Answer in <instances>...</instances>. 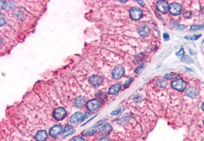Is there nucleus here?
I'll list each match as a JSON object with an SVG mask.
<instances>
[{
    "mask_svg": "<svg viewBox=\"0 0 204 141\" xmlns=\"http://www.w3.org/2000/svg\"><path fill=\"white\" fill-rule=\"evenodd\" d=\"M171 85L173 88L179 92L185 90L186 87V82L182 78L175 79V80L172 81Z\"/></svg>",
    "mask_w": 204,
    "mask_h": 141,
    "instance_id": "obj_1",
    "label": "nucleus"
},
{
    "mask_svg": "<svg viewBox=\"0 0 204 141\" xmlns=\"http://www.w3.org/2000/svg\"><path fill=\"white\" fill-rule=\"evenodd\" d=\"M53 117L57 120H62L66 117L67 115V112L66 110L63 107L57 108L53 113Z\"/></svg>",
    "mask_w": 204,
    "mask_h": 141,
    "instance_id": "obj_2",
    "label": "nucleus"
},
{
    "mask_svg": "<svg viewBox=\"0 0 204 141\" xmlns=\"http://www.w3.org/2000/svg\"><path fill=\"white\" fill-rule=\"evenodd\" d=\"M169 11L173 15H178L182 11V6L179 3H173L169 5Z\"/></svg>",
    "mask_w": 204,
    "mask_h": 141,
    "instance_id": "obj_3",
    "label": "nucleus"
},
{
    "mask_svg": "<svg viewBox=\"0 0 204 141\" xmlns=\"http://www.w3.org/2000/svg\"><path fill=\"white\" fill-rule=\"evenodd\" d=\"M143 12L141 9L138 8L133 7L130 10V15L131 18L133 20H139L141 18Z\"/></svg>",
    "mask_w": 204,
    "mask_h": 141,
    "instance_id": "obj_4",
    "label": "nucleus"
},
{
    "mask_svg": "<svg viewBox=\"0 0 204 141\" xmlns=\"http://www.w3.org/2000/svg\"><path fill=\"white\" fill-rule=\"evenodd\" d=\"M89 82L93 86L98 87V86H100L103 84V79L101 77L99 76V75H94L89 78Z\"/></svg>",
    "mask_w": 204,
    "mask_h": 141,
    "instance_id": "obj_5",
    "label": "nucleus"
},
{
    "mask_svg": "<svg viewBox=\"0 0 204 141\" xmlns=\"http://www.w3.org/2000/svg\"><path fill=\"white\" fill-rule=\"evenodd\" d=\"M156 8L159 11L163 13H166L169 11L168 3L165 1H159L156 3Z\"/></svg>",
    "mask_w": 204,
    "mask_h": 141,
    "instance_id": "obj_6",
    "label": "nucleus"
},
{
    "mask_svg": "<svg viewBox=\"0 0 204 141\" xmlns=\"http://www.w3.org/2000/svg\"><path fill=\"white\" fill-rule=\"evenodd\" d=\"M124 73V68L121 66L116 67L112 72V76L114 79H119L122 77Z\"/></svg>",
    "mask_w": 204,
    "mask_h": 141,
    "instance_id": "obj_7",
    "label": "nucleus"
},
{
    "mask_svg": "<svg viewBox=\"0 0 204 141\" xmlns=\"http://www.w3.org/2000/svg\"><path fill=\"white\" fill-rule=\"evenodd\" d=\"M99 102L97 99H92L87 103V108L90 111L94 112L99 107Z\"/></svg>",
    "mask_w": 204,
    "mask_h": 141,
    "instance_id": "obj_8",
    "label": "nucleus"
},
{
    "mask_svg": "<svg viewBox=\"0 0 204 141\" xmlns=\"http://www.w3.org/2000/svg\"><path fill=\"white\" fill-rule=\"evenodd\" d=\"M62 132V127L60 125L57 124L52 126L50 129L49 135L52 137H55Z\"/></svg>",
    "mask_w": 204,
    "mask_h": 141,
    "instance_id": "obj_9",
    "label": "nucleus"
},
{
    "mask_svg": "<svg viewBox=\"0 0 204 141\" xmlns=\"http://www.w3.org/2000/svg\"><path fill=\"white\" fill-rule=\"evenodd\" d=\"M99 132L102 134L107 136L108 134H109L111 132L112 127L110 124H109V123H105V124L101 125V127L99 128Z\"/></svg>",
    "mask_w": 204,
    "mask_h": 141,
    "instance_id": "obj_10",
    "label": "nucleus"
},
{
    "mask_svg": "<svg viewBox=\"0 0 204 141\" xmlns=\"http://www.w3.org/2000/svg\"><path fill=\"white\" fill-rule=\"evenodd\" d=\"M47 133L45 130H39L35 135V139L36 141H45L47 138Z\"/></svg>",
    "mask_w": 204,
    "mask_h": 141,
    "instance_id": "obj_11",
    "label": "nucleus"
},
{
    "mask_svg": "<svg viewBox=\"0 0 204 141\" xmlns=\"http://www.w3.org/2000/svg\"><path fill=\"white\" fill-rule=\"evenodd\" d=\"M150 30H149V27L147 25H142L139 28L138 33L139 35L142 36H147L149 35Z\"/></svg>",
    "mask_w": 204,
    "mask_h": 141,
    "instance_id": "obj_12",
    "label": "nucleus"
},
{
    "mask_svg": "<svg viewBox=\"0 0 204 141\" xmlns=\"http://www.w3.org/2000/svg\"><path fill=\"white\" fill-rule=\"evenodd\" d=\"M197 94H198V90L193 87H189L186 91V95L190 98H195Z\"/></svg>",
    "mask_w": 204,
    "mask_h": 141,
    "instance_id": "obj_13",
    "label": "nucleus"
},
{
    "mask_svg": "<svg viewBox=\"0 0 204 141\" xmlns=\"http://www.w3.org/2000/svg\"><path fill=\"white\" fill-rule=\"evenodd\" d=\"M82 117H83V115H82V114L81 112H77L70 117V121L72 123L76 122L77 121H79V120H81L82 118Z\"/></svg>",
    "mask_w": 204,
    "mask_h": 141,
    "instance_id": "obj_14",
    "label": "nucleus"
},
{
    "mask_svg": "<svg viewBox=\"0 0 204 141\" xmlns=\"http://www.w3.org/2000/svg\"><path fill=\"white\" fill-rule=\"evenodd\" d=\"M121 88V86L120 84H116L115 85H113V86H111L109 89V94L111 95L116 94L117 92H118L120 90Z\"/></svg>",
    "mask_w": 204,
    "mask_h": 141,
    "instance_id": "obj_15",
    "label": "nucleus"
},
{
    "mask_svg": "<svg viewBox=\"0 0 204 141\" xmlns=\"http://www.w3.org/2000/svg\"><path fill=\"white\" fill-rule=\"evenodd\" d=\"M96 97L97 100L101 102H105L106 101L107 95L105 92L102 91H99L96 94Z\"/></svg>",
    "mask_w": 204,
    "mask_h": 141,
    "instance_id": "obj_16",
    "label": "nucleus"
},
{
    "mask_svg": "<svg viewBox=\"0 0 204 141\" xmlns=\"http://www.w3.org/2000/svg\"><path fill=\"white\" fill-rule=\"evenodd\" d=\"M85 103V98L84 97H79L75 99L74 101V105H76L77 107H80L82 106Z\"/></svg>",
    "mask_w": 204,
    "mask_h": 141,
    "instance_id": "obj_17",
    "label": "nucleus"
},
{
    "mask_svg": "<svg viewBox=\"0 0 204 141\" xmlns=\"http://www.w3.org/2000/svg\"><path fill=\"white\" fill-rule=\"evenodd\" d=\"M96 132V130L94 129L93 128H91L87 130H85L84 132H82V135L84 136H93V134Z\"/></svg>",
    "mask_w": 204,
    "mask_h": 141,
    "instance_id": "obj_18",
    "label": "nucleus"
},
{
    "mask_svg": "<svg viewBox=\"0 0 204 141\" xmlns=\"http://www.w3.org/2000/svg\"><path fill=\"white\" fill-rule=\"evenodd\" d=\"M182 61H183V62H185V63H192L193 62V59L192 58L189 57V56H187V55H185V56H183L182 58Z\"/></svg>",
    "mask_w": 204,
    "mask_h": 141,
    "instance_id": "obj_19",
    "label": "nucleus"
},
{
    "mask_svg": "<svg viewBox=\"0 0 204 141\" xmlns=\"http://www.w3.org/2000/svg\"><path fill=\"white\" fill-rule=\"evenodd\" d=\"M204 28V25H193L191 26L190 28V31H192V32H194V31H197L199 30H201Z\"/></svg>",
    "mask_w": 204,
    "mask_h": 141,
    "instance_id": "obj_20",
    "label": "nucleus"
},
{
    "mask_svg": "<svg viewBox=\"0 0 204 141\" xmlns=\"http://www.w3.org/2000/svg\"><path fill=\"white\" fill-rule=\"evenodd\" d=\"M157 84L159 87H160L161 88H164L167 85V82L165 80H162V79H161V80H158Z\"/></svg>",
    "mask_w": 204,
    "mask_h": 141,
    "instance_id": "obj_21",
    "label": "nucleus"
},
{
    "mask_svg": "<svg viewBox=\"0 0 204 141\" xmlns=\"http://www.w3.org/2000/svg\"><path fill=\"white\" fill-rule=\"evenodd\" d=\"M178 76L177 75L173 74H168L165 75L164 78L165 79H172V78H175L176 77H178Z\"/></svg>",
    "mask_w": 204,
    "mask_h": 141,
    "instance_id": "obj_22",
    "label": "nucleus"
},
{
    "mask_svg": "<svg viewBox=\"0 0 204 141\" xmlns=\"http://www.w3.org/2000/svg\"><path fill=\"white\" fill-rule=\"evenodd\" d=\"M132 80H133V78L132 77H131L128 79V80H127L125 82V83L124 84V88H128L129 86L130 85V84H131V82L132 81Z\"/></svg>",
    "mask_w": 204,
    "mask_h": 141,
    "instance_id": "obj_23",
    "label": "nucleus"
},
{
    "mask_svg": "<svg viewBox=\"0 0 204 141\" xmlns=\"http://www.w3.org/2000/svg\"><path fill=\"white\" fill-rule=\"evenodd\" d=\"M184 54H185V51L183 47L180 48V49L177 51V52H176V55L178 56H183L184 55Z\"/></svg>",
    "mask_w": 204,
    "mask_h": 141,
    "instance_id": "obj_24",
    "label": "nucleus"
},
{
    "mask_svg": "<svg viewBox=\"0 0 204 141\" xmlns=\"http://www.w3.org/2000/svg\"><path fill=\"white\" fill-rule=\"evenodd\" d=\"M145 67V65L144 64H141L140 65H139V66L136 68V72L137 74H139V73H140V72L142 71V70Z\"/></svg>",
    "mask_w": 204,
    "mask_h": 141,
    "instance_id": "obj_25",
    "label": "nucleus"
},
{
    "mask_svg": "<svg viewBox=\"0 0 204 141\" xmlns=\"http://www.w3.org/2000/svg\"><path fill=\"white\" fill-rule=\"evenodd\" d=\"M70 141H85V140L82 138V137H74L72 139H71Z\"/></svg>",
    "mask_w": 204,
    "mask_h": 141,
    "instance_id": "obj_26",
    "label": "nucleus"
},
{
    "mask_svg": "<svg viewBox=\"0 0 204 141\" xmlns=\"http://www.w3.org/2000/svg\"><path fill=\"white\" fill-rule=\"evenodd\" d=\"M202 36L201 34H199V35H193V36H190L189 38V39L190 40H197V39H199V38Z\"/></svg>",
    "mask_w": 204,
    "mask_h": 141,
    "instance_id": "obj_27",
    "label": "nucleus"
},
{
    "mask_svg": "<svg viewBox=\"0 0 204 141\" xmlns=\"http://www.w3.org/2000/svg\"><path fill=\"white\" fill-rule=\"evenodd\" d=\"M163 39H164V40L166 41V42H167V41L170 40V36L168 33L163 34Z\"/></svg>",
    "mask_w": 204,
    "mask_h": 141,
    "instance_id": "obj_28",
    "label": "nucleus"
},
{
    "mask_svg": "<svg viewBox=\"0 0 204 141\" xmlns=\"http://www.w3.org/2000/svg\"><path fill=\"white\" fill-rule=\"evenodd\" d=\"M72 125H67V126H66L65 129H64V130H63V132H67L68 131H69L70 129H72Z\"/></svg>",
    "mask_w": 204,
    "mask_h": 141,
    "instance_id": "obj_29",
    "label": "nucleus"
},
{
    "mask_svg": "<svg viewBox=\"0 0 204 141\" xmlns=\"http://www.w3.org/2000/svg\"><path fill=\"white\" fill-rule=\"evenodd\" d=\"M120 112H121V109H118V110H116V111H114L113 112H112L111 114L112 115H116L119 114V113H120Z\"/></svg>",
    "mask_w": 204,
    "mask_h": 141,
    "instance_id": "obj_30",
    "label": "nucleus"
},
{
    "mask_svg": "<svg viewBox=\"0 0 204 141\" xmlns=\"http://www.w3.org/2000/svg\"><path fill=\"white\" fill-rule=\"evenodd\" d=\"M5 23H6V21L5 20V18L3 16V15L1 14V26H2L4 25Z\"/></svg>",
    "mask_w": 204,
    "mask_h": 141,
    "instance_id": "obj_31",
    "label": "nucleus"
},
{
    "mask_svg": "<svg viewBox=\"0 0 204 141\" xmlns=\"http://www.w3.org/2000/svg\"><path fill=\"white\" fill-rule=\"evenodd\" d=\"M89 112H86V113H85V114L84 115V116L82 117V119H81L82 121H83V120H84L86 118H87L88 116H89Z\"/></svg>",
    "mask_w": 204,
    "mask_h": 141,
    "instance_id": "obj_32",
    "label": "nucleus"
},
{
    "mask_svg": "<svg viewBox=\"0 0 204 141\" xmlns=\"http://www.w3.org/2000/svg\"><path fill=\"white\" fill-rule=\"evenodd\" d=\"M5 7H6V2L1 1V9H4V8H5Z\"/></svg>",
    "mask_w": 204,
    "mask_h": 141,
    "instance_id": "obj_33",
    "label": "nucleus"
},
{
    "mask_svg": "<svg viewBox=\"0 0 204 141\" xmlns=\"http://www.w3.org/2000/svg\"><path fill=\"white\" fill-rule=\"evenodd\" d=\"M98 141H110V140L108 138H106V137H102V138L99 139Z\"/></svg>",
    "mask_w": 204,
    "mask_h": 141,
    "instance_id": "obj_34",
    "label": "nucleus"
},
{
    "mask_svg": "<svg viewBox=\"0 0 204 141\" xmlns=\"http://www.w3.org/2000/svg\"><path fill=\"white\" fill-rule=\"evenodd\" d=\"M137 2L138 3V4L140 5L141 6H145V3L143 1H137Z\"/></svg>",
    "mask_w": 204,
    "mask_h": 141,
    "instance_id": "obj_35",
    "label": "nucleus"
},
{
    "mask_svg": "<svg viewBox=\"0 0 204 141\" xmlns=\"http://www.w3.org/2000/svg\"><path fill=\"white\" fill-rule=\"evenodd\" d=\"M202 109L204 111V102L202 104Z\"/></svg>",
    "mask_w": 204,
    "mask_h": 141,
    "instance_id": "obj_36",
    "label": "nucleus"
},
{
    "mask_svg": "<svg viewBox=\"0 0 204 141\" xmlns=\"http://www.w3.org/2000/svg\"><path fill=\"white\" fill-rule=\"evenodd\" d=\"M186 70H189L190 72H192V70H191V69H190V68H186Z\"/></svg>",
    "mask_w": 204,
    "mask_h": 141,
    "instance_id": "obj_37",
    "label": "nucleus"
},
{
    "mask_svg": "<svg viewBox=\"0 0 204 141\" xmlns=\"http://www.w3.org/2000/svg\"><path fill=\"white\" fill-rule=\"evenodd\" d=\"M203 124H204V119H203Z\"/></svg>",
    "mask_w": 204,
    "mask_h": 141,
    "instance_id": "obj_38",
    "label": "nucleus"
}]
</instances>
